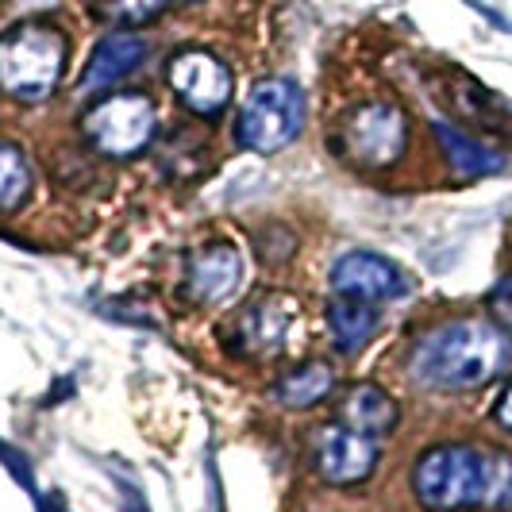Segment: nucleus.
Wrapping results in <instances>:
<instances>
[{
    "mask_svg": "<svg viewBox=\"0 0 512 512\" xmlns=\"http://www.w3.org/2000/svg\"><path fill=\"white\" fill-rule=\"evenodd\" d=\"M509 339L482 320H459L428 332L412 351V378L432 389H474L509 366Z\"/></svg>",
    "mask_w": 512,
    "mask_h": 512,
    "instance_id": "1",
    "label": "nucleus"
},
{
    "mask_svg": "<svg viewBox=\"0 0 512 512\" xmlns=\"http://www.w3.org/2000/svg\"><path fill=\"white\" fill-rule=\"evenodd\" d=\"M66 70V35L51 24H16L0 35V89L24 104L47 101Z\"/></svg>",
    "mask_w": 512,
    "mask_h": 512,
    "instance_id": "2",
    "label": "nucleus"
},
{
    "mask_svg": "<svg viewBox=\"0 0 512 512\" xmlns=\"http://www.w3.org/2000/svg\"><path fill=\"white\" fill-rule=\"evenodd\" d=\"M416 501L428 512L482 509V455L474 447H432L412 470Z\"/></svg>",
    "mask_w": 512,
    "mask_h": 512,
    "instance_id": "3",
    "label": "nucleus"
},
{
    "mask_svg": "<svg viewBox=\"0 0 512 512\" xmlns=\"http://www.w3.org/2000/svg\"><path fill=\"white\" fill-rule=\"evenodd\" d=\"M305 128V93L293 81H262L239 116V139L251 151L274 154Z\"/></svg>",
    "mask_w": 512,
    "mask_h": 512,
    "instance_id": "4",
    "label": "nucleus"
},
{
    "mask_svg": "<svg viewBox=\"0 0 512 512\" xmlns=\"http://www.w3.org/2000/svg\"><path fill=\"white\" fill-rule=\"evenodd\" d=\"M409 124L397 104H362L339 124V151L362 170H385L405 154Z\"/></svg>",
    "mask_w": 512,
    "mask_h": 512,
    "instance_id": "5",
    "label": "nucleus"
},
{
    "mask_svg": "<svg viewBox=\"0 0 512 512\" xmlns=\"http://www.w3.org/2000/svg\"><path fill=\"white\" fill-rule=\"evenodd\" d=\"M85 139L101 154L112 158H131L139 154L154 135V104L143 93H116L89 108L85 116Z\"/></svg>",
    "mask_w": 512,
    "mask_h": 512,
    "instance_id": "6",
    "label": "nucleus"
},
{
    "mask_svg": "<svg viewBox=\"0 0 512 512\" xmlns=\"http://www.w3.org/2000/svg\"><path fill=\"white\" fill-rule=\"evenodd\" d=\"M170 85L197 116H220L231 101V70L208 51L178 54L170 62Z\"/></svg>",
    "mask_w": 512,
    "mask_h": 512,
    "instance_id": "7",
    "label": "nucleus"
},
{
    "mask_svg": "<svg viewBox=\"0 0 512 512\" xmlns=\"http://www.w3.org/2000/svg\"><path fill=\"white\" fill-rule=\"evenodd\" d=\"M243 285V255L231 243H208L189 258L185 289L201 305H224Z\"/></svg>",
    "mask_w": 512,
    "mask_h": 512,
    "instance_id": "8",
    "label": "nucleus"
},
{
    "mask_svg": "<svg viewBox=\"0 0 512 512\" xmlns=\"http://www.w3.org/2000/svg\"><path fill=\"white\" fill-rule=\"evenodd\" d=\"M332 289L347 293V297H362V301H393L405 293V278L401 270L382 255L370 251H351L332 266Z\"/></svg>",
    "mask_w": 512,
    "mask_h": 512,
    "instance_id": "9",
    "label": "nucleus"
},
{
    "mask_svg": "<svg viewBox=\"0 0 512 512\" xmlns=\"http://www.w3.org/2000/svg\"><path fill=\"white\" fill-rule=\"evenodd\" d=\"M378 462V447H374V436H362L355 428H328L320 443H316V466L320 474L335 482V486H355L362 478H370Z\"/></svg>",
    "mask_w": 512,
    "mask_h": 512,
    "instance_id": "10",
    "label": "nucleus"
},
{
    "mask_svg": "<svg viewBox=\"0 0 512 512\" xmlns=\"http://www.w3.org/2000/svg\"><path fill=\"white\" fill-rule=\"evenodd\" d=\"M143 54H147V43H143L139 35H128V31L108 35V39L97 43V51L89 58V66H85V74H81V89L93 93V89L124 81V77L143 62Z\"/></svg>",
    "mask_w": 512,
    "mask_h": 512,
    "instance_id": "11",
    "label": "nucleus"
},
{
    "mask_svg": "<svg viewBox=\"0 0 512 512\" xmlns=\"http://www.w3.org/2000/svg\"><path fill=\"white\" fill-rule=\"evenodd\" d=\"M397 420H401L397 401L389 393H382L378 385H359L343 401V424L362 432V436H374V439L385 436V432L397 428Z\"/></svg>",
    "mask_w": 512,
    "mask_h": 512,
    "instance_id": "12",
    "label": "nucleus"
},
{
    "mask_svg": "<svg viewBox=\"0 0 512 512\" xmlns=\"http://www.w3.org/2000/svg\"><path fill=\"white\" fill-rule=\"evenodd\" d=\"M436 139H439V147H443V154H447V162H451L459 174H466V178L501 174V170L509 166L505 151L486 147V143H478V139H470V135L455 131L451 124H436Z\"/></svg>",
    "mask_w": 512,
    "mask_h": 512,
    "instance_id": "13",
    "label": "nucleus"
},
{
    "mask_svg": "<svg viewBox=\"0 0 512 512\" xmlns=\"http://www.w3.org/2000/svg\"><path fill=\"white\" fill-rule=\"evenodd\" d=\"M447 89H451V104L459 108L462 120L482 124V128H493V131L512 128V108L505 101H497L493 93H486L474 77H462V74L451 77Z\"/></svg>",
    "mask_w": 512,
    "mask_h": 512,
    "instance_id": "14",
    "label": "nucleus"
},
{
    "mask_svg": "<svg viewBox=\"0 0 512 512\" xmlns=\"http://www.w3.org/2000/svg\"><path fill=\"white\" fill-rule=\"evenodd\" d=\"M285 328H289L285 308L278 301H258L239 320V343L247 355H270L285 343Z\"/></svg>",
    "mask_w": 512,
    "mask_h": 512,
    "instance_id": "15",
    "label": "nucleus"
},
{
    "mask_svg": "<svg viewBox=\"0 0 512 512\" xmlns=\"http://www.w3.org/2000/svg\"><path fill=\"white\" fill-rule=\"evenodd\" d=\"M374 324H378V312H374L370 301H362V297L339 293L332 305H328V328H332V339L339 351L362 347L374 335Z\"/></svg>",
    "mask_w": 512,
    "mask_h": 512,
    "instance_id": "16",
    "label": "nucleus"
},
{
    "mask_svg": "<svg viewBox=\"0 0 512 512\" xmlns=\"http://www.w3.org/2000/svg\"><path fill=\"white\" fill-rule=\"evenodd\" d=\"M332 385L335 370L328 362H305V366H293L282 382L274 385V393L285 409H312L332 393Z\"/></svg>",
    "mask_w": 512,
    "mask_h": 512,
    "instance_id": "17",
    "label": "nucleus"
},
{
    "mask_svg": "<svg viewBox=\"0 0 512 512\" xmlns=\"http://www.w3.org/2000/svg\"><path fill=\"white\" fill-rule=\"evenodd\" d=\"M31 193V166L12 143H0V212L20 208Z\"/></svg>",
    "mask_w": 512,
    "mask_h": 512,
    "instance_id": "18",
    "label": "nucleus"
},
{
    "mask_svg": "<svg viewBox=\"0 0 512 512\" xmlns=\"http://www.w3.org/2000/svg\"><path fill=\"white\" fill-rule=\"evenodd\" d=\"M482 509H512V455H482Z\"/></svg>",
    "mask_w": 512,
    "mask_h": 512,
    "instance_id": "19",
    "label": "nucleus"
},
{
    "mask_svg": "<svg viewBox=\"0 0 512 512\" xmlns=\"http://www.w3.org/2000/svg\"><path fill=\"white\" fill-rule=\"evenodd\" d=\"M170 0H93L97 16L108 24H147Z\"/></svg>",
    "mask_w": 512,
    "mask_h": 512,
    "instance_id": "20",
    "label": "nucleus"
},
{
    "mask_svg": "<svg viewBox=\"0 0 512 512\" xmlns=\"http://www.w3.org/2000/svg\"><path fill=\"white\" fill-rule=\"evenodd\" d=\"M489 308H493L497 324L512 332V278H505V282L493 289V297H489Z\"/></svg>",
    "mask_w": 512,
    "mask_h": 512,
    "instance_id": "21",
    "label": "nucleus"
},
{
    "mask_svg": "<svg viewBox=\"0 0 512 512\" xmlns=\"http://www.w3.org/2000/svg\"><path fill=\"white\" fill-rule=\"evenodd\" d=\"M497 424H505L512 432V385L501 393V401H497Z\"/></svg>",
    "mask_w": 512,
    "mask_h": 512,
    "instance_id": "22",
    "label": "nucleus"
}]
</instances>
